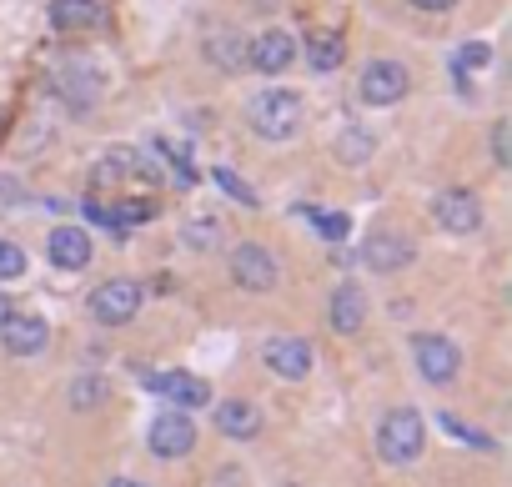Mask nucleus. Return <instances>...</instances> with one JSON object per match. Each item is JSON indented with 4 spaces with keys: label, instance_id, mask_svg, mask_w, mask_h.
Wrapping results in <instances>:
<instances>
[{
    "label": "nucleus",
    "instance_id": "f257e3e1",
    "mask_svg": "<svg viewBox=\"0 0 512 487\" xmlns=\"http://www.w3.org/2000/svg\"><path fill=\"white\" fill-rule=\"evenodd\" d=\"M246 121H251V131L262 136V141H287L302 126V96L287 91V86H272L262 96H251Z\"/></svg>",
    "mask_w": 512,
    "mask_h": 487
},
{
    "label": "nucleus",
    "instance_id": "f03ea898",
    "mask_svg": "<svg viewBox=\"0 0 512 487\" xmlns=\"http://www.w3.org/2000/svg\"><path fill=\"white\" fill-rule=\"evenodd\" d=\"M422 447H427V427H422V417L412 412V407H392L387 417H382V427H377V452L387 457V462H417L422 457Z\"/></svg>",
    "mask_w": 512,
    "mask_h": 487
},
{
    "label": "nucleus",
    "instance_id": "7ed1b4c3",
    "mask_svg": "<svg viewBox=\"0 0 512 487\" xmlns=\"http://www.w3.org/2000/svg\"><path fill=\"white\" fill-rule=\"evenodd\" d=\"M91 317L101 322V327H126L136 312H141V287L136 282H126V277H111V282H101L96 292H91Z\"/></svg>",
    "mask_w": 512,
    "mask_h": 487
},
{
    "label": "nucleus",
    "instance_id": "20e7f679",
    "mask_svg": "<svg viewBox=\"0 0 512 487\" xmlns=\"http://www.w3.org/2000/svg\"><path fill=\"white\" fill-rule=\"evenodd\" d=\"M412 357H417V372H422L432 387H442V382H452V377L462 372V352H457L447 337H437V332H417V337H412Z\"/></svg>",
    "mask_w": 512,
    "mask_h": 487
},
{
    "label": "nucleus",
    "instance_id": "39448f33",
    "mask_svg": "<svg viewBox=\"0 0 512 487\" xmlns=\"http://www.w3.org/2000/svg\"><path fill=\"white\" fill-rule=\"evenodd\" d=\"M231 282L241 292H272L277 287V257L267 247H256V241H241L231 252Z\"/></svg>",
    "mask_w": 512,
    "mask_h": 487
},
{
    "label": "nucleus",
    "instance_id": "423d86ee",
    "mask_svg": "<svg viewBox=\"0 0 512 487\" xmlns=\"http://www.w3.org/2000/svg\"><path fill=\"white\" fill-rule=\"evenodd\" d=\"M357 91H362L367 106H397V101L412 91V76H407L402 61H372V66L362 71Z\"/></svg>",
    "mask_w": 512,
    "mask_h": 487
},
{
    "label": "nucleus",
    "instance_id": "0eeeda50",
    "mask_svg": "<svg viewBox=\"0 0 512 487\" xmlns=\"http://www.w3.org/2000/svg\"><path fill=\"white\" fill-rule=\"evenodd\" d=\"M51 26L61 36L106 31L111 26V6H106V0H51Z\"/></svg>",
    "mask_w": 512,
    "mask_h": 487
},
{
    "label": "nucleus",
    "instance_id": "6e6552de",
    "mask_svg": "<svg viewBox=\"0 0 512 487\" xmlns=\"http://www.w3.org/2000/svg\"><path fill=\"white\" fill-rule=\"evenodd\" d=\"M432 221H437L442 231H452V236H472V231L482 226V201H477L472 191L452 186V191H442V196L432 201Z\"/></svg>",
    "mask_w": 512,
    "mask_h": 487
},
{
    "label": "nucleus",
    "instance_id": "1a4fd4ad",
    "mask_svg": "<svg viewBox=\"0 0 512 487\" xmlns=\"http://www.w3.org/2000/svg\"><path fill=\"white\" fill-rule=\"evenodd\" d=\"M262 362H267L277 377L302 382V377H312L317 352H312V342H307V337H272V342L262 347Z\"/></svg>",
    "mask_w": 512,
    "mask_h": 487
},
{
    "label": "nucleus",
    "instance_id": "9d476101",
    "mask_svg": "<svg viewBox=\"0 0 512 487\" xmlns=\"http://www.w3.org/2000/svg\"><path fill=\"white\" fill-rule=\"evenodd\" d=\"M146 447H151L156 457H186V452L196 447V422L181 417V412H161V417H151V427H146Z\"/></svg>",
    "mask_w": 512,
    "mask_h": 487
},
{
    "label": "nucleus",
    "instance_id": "9b49d317",
    "mask_svg": "<svg viewBox=\"0 0 512 487\" xmlns=\"http://www.w3.org/2000/svg\"><path fill=\"white\" fill-rule=\"evenodd\" d=\"M141 382H146L156 397L176 402V407H206V402H211L206 377H191V372H141Z\"/></svg>",
    "mask_w": 512,
    "mask_h": 487
},
{
    "label": "nucleus",
    "instance_id": "f8f14e48",
    "mask_svg": "<svg viewBox=\"0 0 512 487\" xmlns=\"http://www.w3.org/2000/svg\"><path fill=\"white\" fill-rule=\"evenodd\" d=\"M412 257H417V247H412L402 231H372V236H367V247H362V262H367L372 272H382V277L402 272Z\"/></svg>",
    "mask_w": 512,
    "mask_h": 487
},
{
    "label": "nucleus",
    "instance_id": "ddd939ff",
    "mask_svg": "<svg viewBox=\"0 0 512 487\" xmlns=\"http://www.w3.org/2000/svg\"><path fill=\"white\" fill-rule=\"evenodd\" d=\"M0 342H6L11 357H36V352H46L51 327H46V317H36V312H11L6 327H0Z\"/></svg>",
    "mask_w": 512,
    "mask_h": 487
},
{
    "label": "nucleus",
    "instance_id": "4468645a",
    "mask_svg": "<svg viewBox=\"0 0 512 487\" xmlns=\"http://www.w3.org/2000/svg\"><path fill=\"white\" fill-rule=\"evenodd\" d=\"M297 61V46L287 31H262L256 41H246V66H256L262 76H282Z\"/></svg>",
    "mask_w": 512,
    "mask_h": 487
},
{
    "label": "nucleus",
    "instance_id": "2eb2a0df",
    "mask_svg": "<svg viewBox=\"0 0 512 487\" xmlns=\"http://www.w3.org/2000/svg\"><path fill=\"white\" fill-rule=\"evenodd\" d=\"M46 257H51V267H61V272H81V267L91 262V236H86V226H56V231L46 236Z\"/></svg>",
    "mask_w": 512,
    "mask_h": 487
},
{
    "label": "nucleus",
    "instance_id": "dca6fc26",
    "mask_svg": "<svg viewBox=\"0 0 512 487\" xmlns=\"http://www.w3.org/2000/svg\"><path fill=\"white\" fill-rule=\"evenodd\" d=\"M327 317H332V332H342V337L362 332V322H367V292H362L357 282H342V287L332 292Z\"/></svg>",
    "mask_w": 512,
    "mask_h": 487
},
{
    "label": "nucleus",
    "instance_id": "f3484780",
    "mask_svg": "<svg viewBox=\"0 0 512 487\" xmlns=\"http://www.w3.org/2000/svg\"><path fill=\"white\" fill-rule=\"evenodd\" d=\"M216 432L221 437H236V442H251V437H262V412H256L251 402H221L216 407Z\"/></svg>",
    "mask_w": 512,
    "mask_h": 487
},
{
    "label": "nucleus",
    "instance_id": "a211bd4d",
    "mask_svg": "<svg viewBox=\"0 0 512 487\" xmlns=\"http://www.w3.org/2000/svg\"><path fill=\"white\" fill-rule=\"evenodd\" d=\"M342 61H347V41H342V31H312V36H307V66H312L317 76L337 71Z\"/></svg>",
    "mask_w": 512,
    "mask_h": 487
},
{
    "label": "nucleus",
    "instance_id": "6ab92c4d",
    "mask_svg": "<svg viewBox=\"0 0 512 487\" xmlns=\"http://www.w3.org/2000/svg\"><path fill=\"white\" fill-rule=\"evenodd\" d=\"M206 61H211L216 71L236 76V71L246 66V36H236V31H216V36H206Z\"/></svg>",
    "mask_w": 512,
    "mask_h": 487
},
{
    "label": "nucleus",
    "instance_id": "aec40b11",
    "mask_svg": "<svg viewBox=\"0 0 512 487\" xmlns=\"http://www.w3.org/2000/svg\"><path fill=\"white\" fill-rule=\"evenodd\" d=\"M96 91H101V76H96V66H86V61H71V66H61V96H66V101H76V106H91V101H96Z\"/></svg>",
    "mask_w": 512,
    "mask_h": 487
},
{
    "label": "nucleus",
    "instance_id": "412c9836",
    "mask_svg": "<svg viewBox=\"0 0 512 487\" xmlns=\"http://www.w3.org/2000/svg\"><path fill=\"white\" fill-rule=\"evenodd\" d=\"M372 151H377V141H372L362 126H352V131H342V136H337V161H347V166H362Z\"/></svg>",
    "mask_w": 512,
    "mask_h": 487
},
{
    "label": "nucleus",
    "instance_id": "4be33fe9",
    "mask_svg": "<svg viewBox=\"0 0 512 487\" xmlns=\"http://www.w3.org/2000/svg\"><path fill=\"white\" fill-rule=\"evenodd\" d=\"M66 397H71V407H81V412H91V407H101V402L111 397V382H106V377H76Z\"/></svg>",
    "mask_w": 512,
    "mask_h": 487
},
{
    "label": "nucleus",
    "instance_id": "5701e85b",
    "mask_svg": "<svg viewBox=\"0 0 512 487\" xmlns=\"http://www.w3.org/2000/svg\"><path fill=\"white\" fill-rule=\"evenodd\" d=\"M216 236H221V226L211 221V216H201V221H186V231H181V241L191 252H211L216 247Z\"/></svg>",
    "mask_w": 512,
    "mask_h": 487
},
{
    "label": "nucleus",
    "instance_id": "b1692460",
    "mask_svg": "<svg viewBox=\"0 0 512 487\" xmlns=\"http://www.w3.org/2000/svg\"><path fill=\"white\" fill-rule=\"evenodd\" d=\"M211 176H216V186H221L226 196H236L241 206H262V196H256V191H251V186H246V181H241V176H236L231 166H216Z\"/></svg>",
    "mask_w": 512,
    "mask_h": 487
},
{
    "label": "nucleus",
    "instance_id": "393cba45",
    "mask_svg": "<svg viewBox=\"0 0 512 487\" xmlns=\"http://www.w3.org/2000/svg\"><path fill=\"white\" fill-rule=\"evenodd\" d=\"M156 151H161V156L176 166V181H181V186H196V166H191V156H186L181 146H171L166 136H156Z\"/></svg>",
    "mask_w": 512,
    "mask_h": 487
},
{
    "label": "nucleus",
    "instance_id": "a878e982",
    "mask_svg": "<svg viewBox=\"0 0 512 487\" xmlns=\"http://www.w3.org/2000/svg\"><path fill=\"white\" fill-rule=\"evenodd\" d=\"M26 277V252L16 241H0V282H21Z\"/></svg>",
    "mask_w": 512,
    "mask_h": 487
},
{
    "label": "nucleus",
    "instance_id": "bb28decb",
    "mask_svg": "<svg viewBox=\"0 0 512 487\" xmlns=\"http://www.w3.org/2000/svg\"><path fill=\"white\" fill-rule=\"evenodd\" d=\"M307 216H312V226H317V231H322L327 241H342V236L352 231V221H347L342 211H317V206H312Z\"/></svg>",
    "mask_w": 512,
    "mask_h": 487
},
{
    "label": "nucleus",
    "instance_id": "cd10ccee",
    "mask_svg": "<svg viewBox=\"0 0 512 487\" xmlns=\"http://www.w3.org/2000/svg\"><path fill=\"white\" fill-rule=\"evenodd\" d=\"M487 61H492V51H487L482 41H472V46H462V51H457V76H462L467 66H487Z\"/></svg>",
    "mask_w": 512,
    "mask_h": 487
},
{
    "label": "nucleus",
    "instance_id": "c85d7f7f",
    "mask_svg": "<svg viewBox=\"0 0 512 487\" xmlns=\"http://www.w3.org/2000/svg\"><path fill=\"white\" fill-rule=\"evenodd\" d=\"M442 427H447V432H452L457 442H472V447H482V452H492V442H487L482 432H472V427H462L457 417H442Z\"/></svg>",
    "mask_w": 512,
    "mask_h": 487
},
{
    "label": "nucleus",
    "instance_id": "c756f323",
    "mask_svg": "<svg viewBox=\"0 0 512 487\" xmlns=\"http://www.w3.org/2000/svg\"><path fill=\"white\" fill-rule=\"evenodd\" d=\"M492 161H497V166H507V161H512V146H507V121H497V126H492Z\"/></svg>",
    "mask_w": 512,
    "mask_h": 487
},
{
    "label": "nucleus",
    "instance_id": "7c9ffc66",
    "mask_svg": "<svg viewBox=\"0 0 512 487\" xmlns=\"http://www.w3.org/2000/svg\"><path fill=\"white\" fill-rule=\"evenodd\" d=\"M412 6H417V11H432V16H442V11H452V6H457V0H412Z\"/></svg>",
    "mask_w": 512,
    "mask_h": 487
},
{
    "label": "nucleus",
    "instance_id": "2f4dec72",
    "mask_svg": "<svg viewBox=\"0 0 512 487\" xmlns=\"http://www.w3.org/2000/svg\"><path fill=\"white\" fill-rule=\"evenodd\" d=\"M11 312H16V307H11V297L0 292V327H6V317H11Z\"/></svg>",
    "mask_w": 512,
    "mask_h": 487
},
{
    "label": "nucleus",
    "instance_id": "473e14b6",
    "mask_svg": "<svg viewBox=\"0 0 512 487\" xmlns=\"http://www.w3.org/2000/svg\"><path fill=\"white\" fill-rule=\"evenodd\" d=\"M111 487H146V482H136V477H116Z\"/></svg>",
    "mask_w": 512,
    "mask_h": 487
}]
</instances>
